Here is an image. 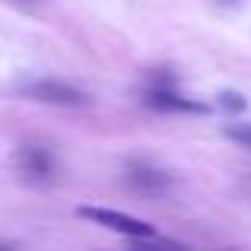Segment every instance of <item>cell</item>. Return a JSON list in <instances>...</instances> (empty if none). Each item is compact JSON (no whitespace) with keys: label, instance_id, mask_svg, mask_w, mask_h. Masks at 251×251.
Masks as SVG:
<instances>
[{"label":"cell","instance_id":"cell-1","mask_svg":"<svg viewBox=\"0 0 251 251\" xmlns=\"http://www.w3.org/2000/svg\"><path fill=\"white\" fill-rule=\"evenodd\" d=\"M76 216L99 223V226L111 229V232H121V235H127V239H150V235H156V226H150L147 220H137V216L118 213V210H105V207H80V210H76Z\"/></svg>","mask_w":251,"mask_h":251},{"label":"cell","instance_id":"cell-2","mask_svg":"<svg viewBox=\"0 0 251 251\" xmlns=\"http://www.w3.org/2000/svg\"><path fill=\"white\" fill-rule=\"evenodd\" d=\"M16 172L25 178V181H51L57 172V162L54 156L48 153L45 147H19L16 150Z\"/></svg>","mask_w":251,"mask_h":251},{"label":"cell","instance_id":"cell-3","mask_svg":"<svg viewBox=\"0 0 251 251\" xmlns=\"http://www.w3.org/2000/svg\"><path fill=\"white\" fill-rule=\"evenodd\" d=\"M143 102H147L150 108H156V111H203L207 108V105L194 102V99L178 96L169 80H153L150 83L147 92H143Z\"/></svg>","mask_w":251,"mask_h":251},{"label":"cell","instance_id":"cell-4","mask_svg":"<svg viewBox=\"0 0 251 251\" xmlns=\"http://www.w3.org/2000/svg\"><path fill=\"white\" fill-rule=\"evenodd\" d=\"M23 92L29 99H38V102H48V105H83L86 96L80 89H74L70 83L61 80H35V83H25Z\"/></svg>","mask_w":251,"mask_h":251},{"label":"cell","instance_id":"cell-5","mask_svg":"<svg viewBox=\"0 0 251 251\" xmlns=\"http://www.w3.org/2000/svg\"><path fill=\"white\" fill-rule=\"evenodd\" d=\"M127 181H130V188L143 191V194H159V191L169 188V175L153 166H130Z\"/></svg>","mask_w":251,"mask_h":251},{"label":"cell","instance_id":"cell-6","mask_svg":"<svg viewBox=\"0 0 251 251\" xmlns=\"http://www.w3.org/2000/svg\"><path fill=\"white\" fill-rule=\"evenodd\" d=\"M216 102H220L223 111H232V115H242V111L248 108L245 96H242V92H235V89H223L220 96H216Z\"/></svg>","mask_w":251,"mask_h":251},{"label":"cell","instance_id":"cell-7","mask_svg":"<svg viewBox=\"0 0 251 251\" xmlns=\"http://www.w3.org/2000/svg\"><path fill=\"white\" fill-rule=\"evenodd\" d=\"M226 137L251 150V124H232V127H226Z\"/></svg>","mask_w":251,"mask_h":251},{"label":"cell","instance_id":"cell-8","mask_svg":"<svg viewBox=\"0 0 251 251\" xmlns=\"http://www.w3.org/2000/svg\"><path fill=\"white\" fill-rule=\"evenodd\" d=\"M226 3H232V0H226Z\"/></svg>","mask_w":251,"mask_h":251}]
</instances>
